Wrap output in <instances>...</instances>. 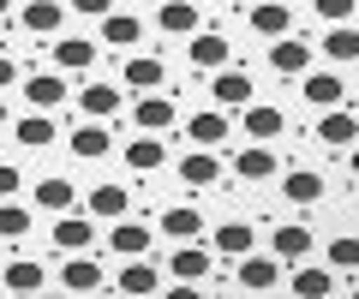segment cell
<instances>
[{
  "mask_svg": "<svg viewBox=\"0 0 359 299\" xmlns=\"http://www.w3.org/2000/svg\"><path fill=\"white\" fill-rule=\"evenodd\" d=\"M311 42H299V36H282V42H269V66L282 72V78H306L311 72Z\"/></svg>",
  "mask_w": 359,
  "mask_h": 299,
  "instance_id": "obj_5",
  "label": "cell"
},
{
  "mask_svg": "<svg viewBox=\"0 0 359 299\" xmlns=\"http://www.w3.org/2000/svg\"><path fill=\"white\" fill-rule=\"evenodd\" d=\"M210 246L222 251V258H252V246H257V234H252V221H222L216 234H210Z\"/></svg>",
  "mask_w": 359,
  "mask_h": 299,
  "instance_id": "obj_20",
  "label": "cell"
},
{
  "mask_svg": "<svg viewBox=\"0 0 359 299\" xmlns=\"http://www.w3.org/2000/svg\"><path fill=\"white\" fill-rule=\"evenodd\" d=\"M180 180L192 186V192L216 186L222 180V156H216V150H186V156H180Z\"/></svg>",
  "mask_w": 359,
  "mask_h": 299,
  "instance_id": "obj_18",
  "label": "cell"
},
{
  "mask_svg": "<svg viewBox=\"0 0 359 299\" xmlns=\"http://www.w3.org/2000/svg\"><path fill=\"white\" fill-rule=\"evenodd\" d=\"M66 144H72L78 162H96V156H108V126H102V120H78V132Z\"/></svg>",
  "mask_w": 359,
  "mask_h": 299,
  "instance_id": "obj_32",
  "label": "cell"
},
{
  "mask_svg": "<svg viewBox=\"0 0 359 299\" xmlns=\"http://www.w3.org/2000/svg\"><path fill=\"white\" fill-rule=\"evenodd\" d=\"M120 108H126V102H120L114 84H84V90H78V114H84V120H114Z\"/></svg>",
  "mask_w": 359,
  "mask_h": 299,
  "instance_id": "obj_24",
  "label": "cell"
},
{
  "mask_svg": "<svg viewBox=\"0 0 359 299\" xmlns=\"http://www.w3.org/2000/svg\"><path fill=\"white\" fill-rule=\"evenodd\" d=\"M60 287H66V293H96V287H102V263L90 258V251L66 258V270H60Z\"/></svg>",
  "mask_w": 359,
  "mask_h": 299,
  "instance_id": "obj_22",
  "label": "cell"
},
{
  "mask_svg": "<svg viewBox=\"0 0 359 299\" xmlns=\"http://www.w3.org/2000/svg\"><path fill=\"white\" fill-rule=\"evenodd\" d=\"M318 18H330V25H347V18H353V0H318Z\"/></svg>",
  "mask_w": 359,
  "mask_h": 299,
  "instance_id": "obj_40",
  "label": "cell"
},
{
  "mask_svg": "<svg viewBox=\"0 0 359 299\" xmlns=\"http://www.w3.org/2000/svg\"><path fill=\"white\" fill-rule=\"evenodd\" d=\"M18 186H25V174H18L13 162H0V204H6V197H18Z\"/></svg>",
  "mask_w": 359,
  "mask_h": 299,
  "instance_id": "obj_41",
  "label": "cell"
},
{
  "mask_svg": "<svg viewBox=\"0 0 359 299\" xmlns=\"http://www.w3.org/2000/svg\"><path fill=\"white\" fill-rule=\"evenodd\" d=\"M54 66H60V72H90V66H96V42H84V36H54Z\"/></svg>",
  "mask_w": 359,
  "mask_h": 299,
  "instance_id": "obj_29",
  "label": "cell"
},
{
  "mask_svg": "<svg viewBox=\"0 0 359 299\" xmlns=\"http://www.w3.org/2000/svg\"><path fill=\"white\" fill-rule=\"evenodd\" d=\"M132 120H138V132H156V138H162V132L180 120V108L168 102L162 90H150V96H138V102H132Z\"/></svg>",
  "mask_w": 359,
  "mask_h": 299,
  "instance_id": "obj_9",
  "label": "cell"
},
{
  "mask_svg": "<svg viewBox=\"0 0 359 299\" xmlns=\"http://www.w3.org/2000/svg\"><path fill=\"white\" fill-rule=\"evenodd\" d=\"M186 60L204 66V72H222V66H233V48H228V36H216V30H198L192 48H186Z\"/></svg>",
  "mask_w": 359,
  "mask_h": 299,
  "instance_id": "obj_15",
  "label": "cell"
},
{
  "mask_svg": "<svg viewBox=\"0 0 359 299\" xmlns=\"http://www.w3.org/2000/svg\"><path fill=\"white\" fill-rule=\"evenodd\" d=\"M102 42H108V48H132V54H138V42H144L138 13H108L102 18Z\"/></svg>",
  "mask_w": 359,
  "mask_h": 299,
  "instance_id": "obj_30",
  "label": "cell"
},
{
  "mask_svg": "<svg viewBox=\"0 0 359 299\" xmlns=\"http://www.w3.org/2000/svg\"><path fill=\"white\" fill-rule=\"evenodd\" d=\"M186 138H192L198 150H216V144H228V114H222V108L192 114V120H186Z\"/></svg>",
  "mask_w": 359,
  "mask_h": 299,
  "instance_id": "obj_25",
  "label": "cell"
},
{
  "mask_svg": "<svg viewBox=\"0 0 359 299\" xmlns=\"http://www.w3.org/2000/svg\"><path fill=\"white\" fill-rule=\"evenodd\" d=\"M150 228H144V221H114V228H108V251H120V258H144V251H150Z\"/></svg>",
  "mask_w": 359,
  "mask_h": 299,
  "instance_id": "obj_21",
  "label": "cell"
},
{
  "mask_svg": "<svg viewBox=\"0 0 359 299\" xmlns=\"http://www.w3.org/2000/svg\"><path fill=\"white\" fill-rule=\"evenodd\" d=\"M282 197L287 204H323V174H311V168L282 174Z\"/></svg>",
  "mask_w": 359,
  "mask_h": 299,
  "instance_id": "obj_33",
  "label": "cell"
},
{
  "mask_svg": "<svg viewBox=\"0 0 359 299\" xmlns=\"http://www.w3.org/2000/svg\"><path fill=\"white\" fill-rule=\"evenodd\" d=\"M25 102L36 108V114H54V108L66 102V78L60 72H30L25 78Z\"/></svg>",
  "mask_w": 359,
  "mask_h": 299,
  "instance_id": "obj_14",
  "label": "cell"
},
{
  "mask_svg": "<svg viewBox=\"0 0 359 299\" xmlns=\"http://www.w3.org/2000/svg\"><path fill=\"white\" fill-rule=\"evenodd\" d=\"M30 228H36V216L25 204H0V239H25Z\"/></svg>",
  "mask_w": 359,
  "mask_h": 299,
  "instance_id": "obj_38",
  "label": "cell"
},
{
  "mask_svg": "<svg viewBox=\"0 0 359 299\" xmlns=\"http://www.w3.org/2000/svg\"><path fill=\"white\" fill-rule=\"evenodd\" d=\"M240 126H245V138H252V144H276L287 132V114L276 102H252V108H240Z\"/></svg>",
  "mask_w": 359,
  "mask_h": 299,
  "instance_id": "obj_2",
  "label": "cell"
},
{
  "mask_svg": "<svg viewBox=\"0 0 359 299\" xmlns=\"http://www.w3.org/2000/svg\"><path fill=\"white\" fill-rule=\"evenodd\" d=\"M210 102H222V108H252V72L222 66L216 78H210Z\"/></svg>",
  "mask_w": 359,
  "mask_h": 299,
  "instance_id": "obj_6",
  "label": "cell"
},
{
  "mask_svg": "<svg viewBox=\"0 0 359 299\" xmlns=\"http://www.w3.org/2000/svg\"><path fill=\"white\" fill-rule=\"evenodd\" d=\"M48 239L66 251V258H78V251H90V246H96V221L72 209V216H60V221H54V234H48Z\"/></svg>",
  "mask_w": 359,
  "mask_h": 299,
  "instance_id": "obj_7",
  "label": "cell"
},
{
  "mask_svg": "<svg viewBox=\"0 0 359 299\" xmlns=\"http://www.w3.org/2000/svg\"><path fill=\"white\" fill-rule=\"evenodd\" d=\"M13 138H18V150H48V144L60 138V126H54L48 114H36V108H30L25 120H13Z\"/></svg>",
  "mask_w": 359,
  "mask_h": 299,
  "instance_id": "obj_26",
  "label": "cell"
},
{
  "mask_svg": "<svg viewBox=\"0 0 359 299\" xmlns=\"http://www.w3.org/2000/svg\"><path fill=\"white\" fill-rule=\"evenodd\" d=\"M168 275H174V281H204V275H210V251L204 246H198V239H186V246H174V251H168Z\"/></svg>",
  "mask_w": 359,
  "mask_h": 299,
  "instance_id": "obj_12",
  "label": "cell"
},
{
  "mask_svg": "<svg viewBox=\"0 0 359 299\" xmlns=\"http://www.w3.org/2000/svg\"><path fill=\"white\" fill-rule=\"evenodd\" d=\"M162 162H168V144L156 138V132H138V138L126 144V168L132 174H156Z\"/></svg>",
  "mask_w": 359,
  "mask_h": 299,
  "instance_id": "obj_27",
  "label": "cell"
},
{
  "mask_svg": "<svg viewBox=\"0 0 359 299\" xmlns=\"http://www.w3.org/2000/svg\"><path fill=\"white\" fill-rule=\"evenodd\" d=\"M353 299H359V287H353Z\"/></svg>",
  "mask_w": 359,
  "mask_h": 299,
  "instance_id": "obj_49",
  "label": "cell"
},
{
  "mask_svg": "<svg viewBox=\"0 0 359 299\" xmlns=\"http://www.w3.org/2000/svg\"><path fill=\"white\" fill-rule=\"evenodd\" d=\"M252 30H257L264 42L294 36V6H282V0H264V6H252Z\"/></svg>",
  "mask_w": 359,
  "mask_h": 299,
  "instance_id": "obj_16",
  "label": "cell"
},
{
  "mask_svg": "<svg viewBox=\"0 0 359 299\" xmlns=\"http://www.w3.org/2000/svg\"><path fill=\"white\" fill-rule=\"evenodd\" d=\"M84 216L126 221V216H132V192H126L120 180H102V186H90V197H84Z\"/></svg>",
  "mask_w": 359,
  "mask_h": 299,
  "instance_id": "obj_3",
  "label": "cell"
},
{
  "mask_svg": "<svg viewBox=\"0 0 359 299\" xmlns=\"http://www.w3.org/2000/svg\"><path fill=\"white\" fill-rule=\"evenodd\" d=\"M162 299H204V293H198V287H192V281H174V287H168V293H162Z\"/></svg>",
  "mask_w": 359,
  "mask_h": 299,
  "instance_id": "obj_42",
  "label": "cell"
},
{
  "mask_svg": "<svg viewBox=\"0 0 359 299\" xmlns=\"http://www.w3.org/2000/svg\"><path fill=\"white\" fill-rule=\"evenodd\" d=\"M6 120H13V114H6V102H0V126H6Z\"/></svg>",
  "mask_w": 359,
  "mask_h": 299,
  "instance_id": "obj_46",
  "label": "cell"
},
{
  "mask_svg": "<svg viewBox=\"0 0 359 299\" xmlns=\"http://www.w3.org/2000/svg\"><path fill=\"white\" fill-rule=\"evenodd\" d=\"M318 144H330V150H353V144H359V114H353V108H323V114H318Z\"/></svg>",
  "mask_w": 359,
  "mask_h": 299,
  "instance_id": "obj_4",
  "label": "cell"
},
{
  "mask_svg": "<svg viewBox=\"0 0 359 299\" xmlns=\"http://www.w3.org/2000/svg\"><path fill=\"white\" fill-rule=\"evenodd\" d=\"M311 246H318V239H311L306 221H282V228L269 234V258H276V263H306Z\"/></svg>",
  "mask_w": 359,
  "mask_h": 299,
  "instance_id": "obj_1",
  "label": "cell"
},
{
  "mask_svg": "<svg viewBox=\"0 0 359 299\" xmlns=\"http://www.w3.org/2000/svg\"><path fill=\"white\" fill-rule=\"evenodd\" d=\"M0 281H6V293H13V299H36L42 287H48V270H42L36 258H18V263H6Z\"/></svg>",
  "mask_w": 359,
  "mask_h": 299,
  "instance_id": "obj_13",
  "label": "cell"
},
{
  "mask_svg": "<svg viewBox=\"0 0 359 299\" xmlns=\"http://www.w3.org/2000/svg\"><path fill=\"white\" fill-rule=\"evenodd\" d=\"M18 25H25L30 36H60L66 6H60V0H25V6H18Z\"/></svg>",
  "mask_w": 359,
  "mask_h": 299,
  "instance_id": "obj_10",
  "label": "cell"
},
{
  "mask_svg": "<svg viewBox=\"0 0 359 299\" xmlns=\"http://www.w3.org/2000/svg\"><path fill=\"white\" fill-rule=\"evenodd\" d=\"M120 78H126V90L150 96V90H162V78H168V66L156 60V54H126V66H120Z\"/></svg>",
  "mask_w": 359,
  "mask_h": 299,
  "instance_id": "obj_11",
  "label": "cell"
},
{
  "mask_svg": "<svg viewBox=\"0 0 359 299\" xmlns=\"http://www.w3.org/2000/svg\"><path fill=\"white\" fill-rule=\"evenodd\" d=\"M323 263H330V270H359V234L330 239V246H323Z\"/></svg>",
  "mask_w": 359,
  "mask_h": 299,
  "instance_id": "obj_37",
  "label": "cell"
},
{
  "mask_svg": "<svg viewBox=\"0 0 359 299\" xmlns=\"http://www.w3.org/2000/svg\"><path fill=\"white\" fill-rule=\"evenodd\" d=\"M66 13H78V18H108V13H114V0H66Z\"/></svg>",
  "mask_w": 359,
  "mask_h": 299,
  "instance_id": "obj_39",
  "label": "cell"
},
{
  "mask_svg": "<svg viewBox=\"0 0 359 299\" xmlns=\"http://www.w3.org/2000/svg\"><path fill=\"white\" fill-rule=\"evenodd\" d=\"M156 25H162L168 36H198V6H192V0H162Z\"/></svg>",
  "mask_w": 359,
  "mask_h": 299,
  "instance_id": "obj_34",
  "label": "cell"
},
{
  "mask_svg": "<svg viewBox=\"0 0 359 299\" xmlns=\"http://www.w3.org/2000/svg\"><path fill=\"white\" fill-rule=\"evenodd\" d=\"M6 6H13V0H0V13H6Z\"/></svg>",
  "mask_w": 359,
  "mask_h": 299,
  "instance_id": "obj_47",
  "label": "cell"
},
{
  "mask_svg": "<svg viewBox=\"0 0 359 299\" xmlns=\"http://www.w3.org/2000/svg\"><path fill=\"white\" fill-rule=\"evenodd\" d=\"M6 84H18V66H13V54H0V90Z\"/></svg>",
  "mask_w": 359,
  "mask_h": 299,
  "instance_id": "obj_43",
  "label": "cell"
},
{
  "mask_svg": "<svg viewBox=\"0 0 359 299\" xmlns=\"http://www.w3.org/2000/svg\"><path fill=\"white\" fill-rule=\"evenodd\" d=\"M347 168H353V180H359V150H347Z\"/></svg>",
  "mask_w": 359,
  "mask_h": 299,
  "instance_id": "obj_44",
  "label": "cell"
},
{
  "mask_svg": "<svg viewBox=\"0 0 359 299\" xmlns=\"http://www.w3.org/2000/svg\"><path fill=\"white\" fill-rule=\"evenodd\" d=\"M299 96H306V102H318V114H323V108H341L347 84L335 78V72H306V78H299Z\"/></svg>",
  "mask_w": 359,
  "mask_h": 299,
  "instance_id": "obj_28",
  "label": "cell"
},
{
  "mask_svg": "<svg viewBox=\"0 0 359 299\" xmlns=\"http://www.w3.org/2000/svg\"><path fill=\"white\" fill-rule=\"evenodd\" d=\"M156 228H162V234L174 239V246H186V239H204V216H198L192 204H168Z\"/></svg>",
  "mask_w": 359,
  "mask_h": 299,
  "instance_id": "obj_17",
  "label": "cell"
},
{
  "mask_svg": "<svg viewBox=\"0 0 359 299\" xmlns=\"http://www.w3.org/2000/svg\"><path fill=\"white\" fill-rule=\"evenodd\" d=\"M120 299H126V293H120Z\"/></svg>",
  "mask_w": 359,
  "mask_h": 299,
  "instance_id": "obj_50",
  "label": "cell"
},
{
  "mask_svg": "<svg viewBox=\"0 0 359 299\" xmlns=\"http://www.w3.org/2000/svg\"><path fill=\"white\" fill-rule=\"evenodd\" d=\"M276 150H269V144H252V150H240V156H233V174H240L245 186H257V180H276Z\"/></svg>",
  "mask_w": 359,
  "mask_h": 299,
  "instance_id": "obj_23",
  "label": "cell"
},
{
  "mask_svg": "<svg viewBox=\"0 0 359 299\" xmlns=\"http://www.w3.org/2000/svg\"><path fill=\"white\" fill-rule=\"evenodd\" d=\"M36 299H72V293H48V287H42V293H36Z\"/></svg>",
  "mask_w": 359,
  "mask_h": 299,
  "instance_id": "obj_45",
  "label": "cell"
},
{
  "mask_svg": "<svg viewBox=\"0 0 359 299\" xmlns=\"http://www.w3.org/2000/svg\"><path fill=\"white\" fill-rule=\"evenodd\" d=\"M78 192L72 180H60V174H48V180H36V209H48V216H72Z\"/></svg>",
  "mask_w": 359,
  "mask_h": 299,
  "instance_id": "obj_31",
  "label": "cell"
},
{
  "mask_svg": "<svg viewBox=\"0 0 359 299\" xmlns=\"http://www.w3.org/2000/svg\"><path fill=\"white\" fill-rule=\"evenodd\" d=\"M240 287H245V293H269V287H282V263L269 258V251H264V258H257V251H252V258H240Z\"/></svg>",
  "mask_w": 359,
  "mask_h": 299,
  "instance_id": "obj_19",
  "label": "cell"
},
{
  "mask_svg": "<svg viewBox=\"0 0 359 299\" xmlns=\"http://www.w3.org/2000/svg\"><path fill=\"white\" fill-rule=\"evenodd\" d=\"M0 299H13V293H0Z\"/></svg>",
  "mask_w": 359,
  "mask_h": 299,
  "instance_id": "obj_48",
  "label": "cell"
},
{
  "mask_svg": "<svg viewBox=\"0 0 359 299\" xmlns=\"http://www.w3.org/2000/svg\"><path fill=\"white\" fill-rule=\"evenodd\" d=\"M323 54H330V60H359V30H353V25H330Z\"/></svg>",
  "mask_w": 359,
  "mask_h": 299,
  "instance_id": "obj_36",
  "label": "cell"
},
{
  "mask_svg": "<svg viewBox=\"0 0 359 299\" xmlns=\"http://www.w3.org/2000/svg\"><path fill=\"white\" fill-rule=\"evenodd\" d=\"M287 293L294 299H330L335 293V270L330 263H299V270L287 275Z\"/></svg>",
  "mask_w": 359,
  "mask_h": 299,
  "instance_id": "obj_8",
  "label": "cell"
},
{
  "mask_svg": "<svg viewBox=\"0 0 359 299\" xmlns=\"http://www.w3.org/2000/svg\"><path fill=\"white\" fill-rule=\"evenodd\" d=\"M114 293H126V299H144V293H156V270H150L144 258H126V270H120Z\"/></svg>",
  "mask_w": 359,
  "mask_h": 299,
  "instance_id": "obj_35",
  "label": "cell"
}]
</instances>
